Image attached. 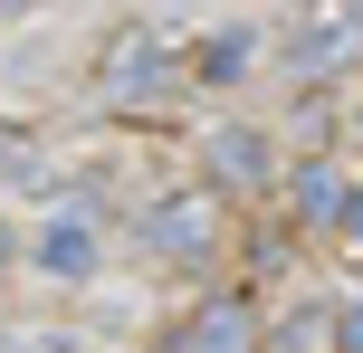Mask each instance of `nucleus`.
Listing matches in <instances>:
<instances>
[{
	"label": "nucleus",
	"instance_id": "10",
	"mask_svg": "<svg viewBox=\"0 0 363 353\" xmlns=\"http://www.w3.org/2000/svg\"><path fill=\"white\" fill-rule=\"evenodd\" d=\"M345 353H363V316H345Z\"/></svg>",
	"mask_w": 363,
	"mask_h": 353
},
{
	"label": "nucleus",
	"instance_id": "2",
	"mask_svg": "<svg viewBox=\"0 0 363 353\" xmlns=\"http://www.w3.org/2000/svg\"><path fill=\"white\" fill-rule=\"evenodd\" d=\"M163 353H258V316H249L239 296H211L191 325H172Z\"/></svg>",
	"mask_w": 363,
	"mask_h": 353
},
{
	"label": "nucleus",
	"instance_id": "4",
	"mask_svg": "<svg viewBox=\"0 0 363 353\" xmlns=\"http://www.w3.org/2000/svg\"><path fill=\"white\" fill-rule=\"evenodd\" d=\"M345 57H363V10H315L306 29H296V67L306 76H335Z\"/></svg>",
	"mask_w": 363,
	"mask_h": 353
},
{
	"label": "nucleus",
	"instance_id": "7",
	"mask_svg": "<svg viewBox=\"0 0 363 353\" xmlns=\"http://www.w3.org/2000/svg\"><path fill=\"white\" fill-rule=\"evenodd\" d=\"M38 258H48L57 277H86V258H96V239H86V220H57V239L38 248Z\"/></svg>",
	"mask_w": 363,
	"mask_h": 353
},
{
	"label": "nucleus",
	"instance_id": "3",
	"mask_svg": "<svg viewBox=\"0 0 363 353\" xmlns=\"http://www.w3.org/2000/svg\"><path fill=\"white\" fill-rule=\"evenodd\" d=\"M182 86V76H172V48H163V38H125V48H115V105H163V96Z\"/></svg>",
	"mask_w": 363,
	"mask_h": 353
},
{
	"label": "nucleus",
	"instance_id": "1",
	"mask_svg": "<svg viewBox=\"0 0 363 353\" xmlns=\"http://www.w3.org/2000/svg\"><path fill=\"white\" fill-rule=\"evenodd\" d=\"M211 239H220V201L211 191H172V201H153V220H144V248L153 258H182V267L211 258Z\"/></svg>",
	"mask_w": 363,
	"mask_h": 353
},
{
	"label": "nucleus",
	"instance_id": "9",
	"mask_svg": "<svg viewBox=\"0 0 363 353\" xmlns=\"http://www.w3.org/2000/svg\"><path fill=\"white\" fill-rule=\"evenodd\" d=\"M0 353H77V344H67V335H10Z\"/></svg>",
	"mask_w": 363,
	"mask_h": 353
},
{
	"label": "nucleus",
	"instance_id": "5",
	"mask_svg": "<svg viewBox=\"0 0 363 353\" xmlns=\"http://www.w3.org/2000/svg\"><path fill=\"white\" fill-rule=\"evenodd\" d=\"M201 153H211V182H230V191H258V182H268V144H258L249 125L211 134V144H201Z\"/></svg>",
	"mask_w": 363,
	"mask_h": 353
},
{
	"label": "nucleus",
	"instance_id": "11",
	"mask_svg": "<svg viewBox=\"0 0 363 353\" xmlns=\"http://www.w3.org/2000/svg\"><path fill=\"white\" fill-rule=\"evenodd\" d=\"M0 267H10V229H0Z\"/></svg>",
	"mask_w": 363,
	"mask_h": 353
},
{
	"label": "nucleus",
	"instance_id": "8",
	"mask_svg": "<svg viewBox=\"0 0 363 353\" xmlns=\"http://www.w3.org/2000/svg\"><path fill=\"white\" fill-rule=\"evenodd\" d=\"M239 67H249V29H220L201 48V76H239Z\"/></svg>",
	"mask_w": 363,
	"mask_h": 353
},
{
	"label": "nucleus",
	"instance_id": "6",
	"mask_svg": "<svg viewBox=\"0 0 363 353\" xmlns=\"http://www.w3.org/2000/svg\"><path fill=\"white\" fill-rule=\"evenodd\" d=\"M296 210H306V220H345V210H354V191L335 182L325 163H306V182H296Z\"/></svg>",
	"mask_w": 363,
	"mask_h": 353
}]
</instances>
